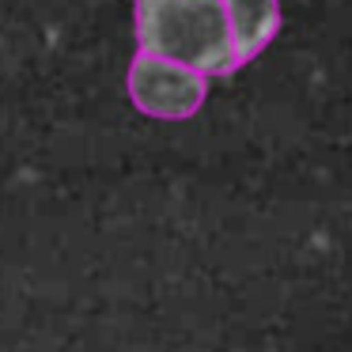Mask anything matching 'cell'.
Masks as SVG:
<instances>
[{
  "mask_svg": "<svg viewBox=\"0 0 352 352\" xmlns=\"http://www.w3.org/2000/svg\"><path fill=\"white\" fill-rule=\"evenodd\" d=\"M140 54L186 65L201 76L239 72V54L220 0H137Z\"/></svg>",
  "mask_w": 352,
  "mask_h": 352,
  "instance_id": "6da1fadb",
  "label": "cell"
},
{
  "mask_svg": "<svg viewBox=\"0 0 352 352\" xmlns=\"http://www.w3.org/2000/svg\"><path fill=\"white\" fill-rule=\"evenodd\" d=\"M125 87H129L133 107L160 122H186L208 99V76L152 54H137L129 61Z\"/></svg>",
  "mask_w": 352,
  "mask_h": 352,
  "instance_id": "7a4b0ae2",
  "label": "cell"
},
{
  "mask_svg": "<svg viewBox=\"0 0 352 352\" xmlns=\"http://www.w3.org/2000/svg\"><path fill=\"white\" fill-rule=\"evenodd\" d=\"M239 65H250L280 31V0H220Z\"/></svg>",
  "mask_w": 352,
  "mask_h": 352,
  "instance_id": "3957f363",
  "label": "cell"
}]
</instances>
